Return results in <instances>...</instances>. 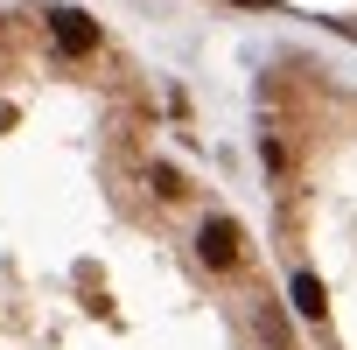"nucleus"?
Segmentation results:
<instances>
[{
    "label": "nucleus",
    "instance_id": "1",
    "mask_svg": "<svg viewBox=\"0 0 357 350\" xmlns=\"http://www.w3.org/2000/svg\"><path fill=\"white\" fill-rule=\"evenodd\" d=\"M0 350H315L147 63L70 0L0 8Z\"/></svg>",
    "mask_w": 357,
    "mask_h": 350
},
{
    "label": "nucleus",
    "instance_id": "2",
    "mask_svg": "<svg viewBox=\"0 0 357 350\" xmlns=\"http://www.w3.org/2000/svg\"><path fill=\"white\" fill-rule=\"evenodd\" d=\"M259 168L308 343L357 350V84L315 50H273L259 70Z\"/></svg>",
    "mask_w": 357,
    "mask_h": 350
},
{
    "label": "nucleus",
    "instance_id": "3",
    "mask_svg": "<svg viewBox=\"0 0 357 350\" xmlns=\"http://www.w3.org/2000/svg\"><path fill=\"white\" fill-rule=\"evenodd\" d=\"M266 8H287V15H308L336 36H357V0H266Z\"/></svg>",
    "mask_w": 357,
    "mask_h": 350
}]
</instances>
